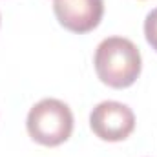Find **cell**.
Instances as JSON below:
<instances>
[{"instance_id": "cell-1", "label": "cell", "mask_w": 157, "mask_h": 157, "mask_svg": "<svg viewBox=\"0 0 157 157\" xmlns=\"http://www.w3.org/2000/svg\"><path fill=\"white\" fill-rule=\"evenodd\" d=\"M93 66L106 86L122 90L132 86L141 73V51L130 39L108 37L97 46Z\"/></svg>"}, {"instance_id": "cell-2", "label": "cell", "mask_w": 157, "mask_h": 157, "mask_svg": "<svg viewBox=\"0 0 157 157\" xmlns=\"http://www.w3.org/2000/svg\"><path fill=\"white\" fill-rule=\"evenodd\" d=\"M26 126L29 137L39 144L59 146L73 132V113L66 102L48 97L29 110Z\"/></svg>"}, {"instance_id": "cell-3", "label": "cell", "mask_w": 157, "mask_h": 157, "mask_svg": "<svg viewBox=\"0 0 157 157\" xmlns=\"http://www.w3.org/2000/svg\"><path fill=\"white\" fill-rule=\"evenodd\" d=\"M90 128L102 141H124L135 128V115L128 104L102 101L90 113Z\"/></svg>"}, {"instance_id": "cell-4", "label": "cell", "mask_w": 157, "mask_h": 157, "mask_svg": "<svg viewBox=\"0 0 157 157\" xmlns=\"http://www.w3.org/2000/svg\"><path fill=\"white\" fill-rule=\"evenodd\" d=\"M53 11L62 28L80 35L101 24L104 15V0H55Z\"/></svg>"}, {"instance_id": "cell-5", "label": "cell", "mask_w": 157, "mask_h": 157, "mask_svg": "<svg viewBox=\"0 0 157 157\" xmlns=\"http://www.w3.org/2000/svg\"><path fill=\"white\" fill-rule=\"evenodd\" d=\"M144 37L148 44L157 51V7L152 9L144 18Z\"/></svg>"}]
</instances>
